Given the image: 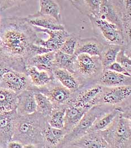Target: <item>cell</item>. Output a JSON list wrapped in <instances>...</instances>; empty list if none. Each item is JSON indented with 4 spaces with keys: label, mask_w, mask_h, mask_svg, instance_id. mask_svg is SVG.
<instances>
[{
    "label": "cell",
    "mask_w": 131,
    "mask_h": 148,
    "mask_svg": "<svg viewBox=\"0 0 131 148\" xmlns=\"http://www.w3.org/2000/svg\"><path fill=\"white\" fill-rule=\"evenodd\" d=\"M40 37L25 18L10 16L0 22V60L12 69L25 73L27 63L33 56L50 52L37 45Z\"/></svg>",
    "instance_id": "6da1fadb"
},
{
    "label": "cell",
    "mask_w": 131,
    "mask_h": 148,
    "mask_svg": "<svg viewBox=\"0 0 131 148\" xmlns=\"http://www.w3.org/2000/svg\"><path fill=\"white\" fill-rule=\"evenodd\" d=\"M47 123V117L38 112L28 115L17 113L12 140L22 143L23 148H44L42 130Z\"/></svg>",
    "instance_id": "7a4b0ae2"
},
{
    "label": "cell",
    "mask_w": 131,
    "mask_h": 148,
    "mask_svg": "<svg viewBox=\"0 0 131 148\" xmlns=\"http://www.w3.org/2000/svg\"><path fill=\"white\" fill-rule=\"evenodd\" d=\"M100 58L81 53L76 56L73 74L79 83V89L96 84L103 71Z\"/></svg>",
    "instance_id": "3957f363"
},
{
    "label": "cell",
    "mask_w": 131,
    "mask_h": 148,
    "mask_svg": "<svg viewBox=\"0 0 131 148\" xmlns=\"http://www.w3.org/2000/svg\"><path fill=\"white\" fill-rule=\"evenodd\" d=\"M99 132L110 148H131V119L121 116L120 112L109 127Z\"/></svg>",
    "instance_id": "277c9868"
},
{
    "label": "cell",
    "mask_w": 131,
    "mask_h": 148,
    "mask_svg": "<svg viewBox=\"0 0 131 148\" xmlns=\"http://www.w3.org/2000/svg\"><path fill=\"white\" fill-rule=\"evenodd\" d=\"M114 109V106L105 104L93 106L85 114L76 126L66 134L59 148H66L69 144L87 134L98 118Z\"/></svg>",
    "instance_id": "5b68a950"
},
{
    "label": "cell",
    "mask_w": 131,
    "mask_h": 148,
    "mask_svg": "<svg viewBox=\"0 0 131 148\" xmlns=\"http://www.w3.org/2000/svg\"><path fill=\"white\" fill-rule=\"evenodd\" d=\"M131 85L103 87L96 105L105 104L120 108L121 113L131 111Z\"/></svg>",
    "instance_id": "8992f818"
},
{
    "label": "cell",
    "mask_w": 131,
    "mask_h": 148,
    "mask_svg": "<svg viewBox=\"0 0 131 148\" xmlns=\"http://www.w3.org/2000/svg\"><path fill=\"white\" fill-rule=\"evenodd\" d=\"M88 17L92 24L96 38L105 45L114 44L125 46L123 32L117 25L98 17Z\"/></svg>",
    "instance_id": "52a82bcc"
},
{
    "label": "cell",
    "mask_w": 131,
    "mask_h": 148,
    "mask_svg": "<svg viewBox=\"0 0 131 148\" xmlns=\"http://www.w3.org/2000/svg\"><path fill=\"white\" fill-rule=\"evenodd\" d=\"M37 89L47 96L54 108H66L72 103L74 95V92L66 88L55 78L48 85Z\"/></svg>",
    "instance_id": "ba28073f"
},
{
    "label": "cell",
    "mask_w": 131,
    "mask_h": 148,
    "mask_svg": "<svg viewBox=\"0 0 131 148\" xmlns=\"http://www.w3.org/2000/svg\"><path fill=\"white\" fill-rule=\"evenodd\" d=\"M123 0H101L98 18L117 25L123 32V23L126 17Z\"/></svg>",
    "instance_id": "9c48e42d"
},
{
    "label": "cell",
    "mask_w": 131,
    "mask_h": 148,
    "mask_svg": "<svg viewBox=\"0 0 131 148\" xmlns=\"http://www.w3.org/2000/svg\"><path fill=\"white\" fill-rule=\"evenodd\" d=\"M0 87L10 90L18 95L33 87L25 73L11 70L3 75Z\"/></svg>",
    "instance_id": "30bf717a"
},
{
    "label": "cell",
    "mask_w": 131,
    "mask_h": 148,
    "mask_svg": "<svg viewBox=\"0 0 131 148\" xmlns=\"http://www.w3.org/2000/svg\"><path fill=\"white\" fill-rule=\"evenodd\" d=\"M103 86L94 84L74 92L73 98L70 105L85 107L90 109L96 106L97 98L102 91Z\"/></svg>",
    "instance_id": "8fae6325"
},
{
    "label": "cell",
    "mask_w": 131,
    "mask_h": 148,
    "mask_svg": "<svg viewBox=\"0 0 131 148\" xmlns=\"http://www.w3.org/2000/svg\"><path fill=\"white\" fill-rule=\"evenodd\" d=\"M35 31L46 33L48 35L47 40L40 38L37 41V45L41 46L48 49L50 51H56L59 50L62 44L70 33L66 30H48L33 26Z\"/></svg>",
    "instance_id": "7c38bea8"
},
{
    "label": "cell",
    "mask_w": 131,
    "mask_h": 148,
    "mask_svg": "<svg viewBox=\"0 0 131 148\" xmlns=\"http://www.w3.org/2000/svg\"><path fill=\"white\" fill-rule=\"evenodd\" d=\"M66 148H110V147L99 131H90L69 144Z\"/></svg>",
    "instance_id": "4fadbf2b"
},
{
    "label": "cell",
    "mask_w": 131,
    "mask_h": 148,
    "mask_svg": "<svg viewBox=\"0 0 131 148\" xmlns=\"http://www.w3.org/2000/svg\"><path fill=\"white\" fill-rule=\"evenodd\" d=\"M16 116V110L8 113H0V148H7L8 143L12 140Z\"/></svg>",
    "instance_id": "5bb4252c"
},
{
    "label": "cell",
    "mask_w": 131,
    "mask_h": 148,
    "mask_svg": "<svg viewBox=\"0 0 131 148\" xmlns=\"http://www.w3.org/2000/svg\"><path fill=\"white\" fill-rule=\"evenodd\" d=\"M105 44L95 37L86 38H79L74 55L76 56L81 53H86L90 56L100 57Z\"/></svg>",
    "instance_id": "9a60e30c"
},
{
    "label": "cell",
    "mask_w": 131,
    "mask_h": 148,
    "mask_svg": "<svg viewBox=\"0 0 131 148\" xmlns=\"http://www.w3.org/2000/svg\"><path fill=\"white\" fill-rule=\"evenodd\" d=\"M16 111L20 115L31 114L37 112V105L32 88L27 89L18 94Z\"/></svg>",
    "instance_id": "2e32d148"
},
{
    "label": "cell",
    "mask_w": 131,
    "mask_h": 148,
    "mask_svg": "<svg viewBox=\"0 0 131 148\" xmlns=\"http://www.w3.org/2000/svg\"><path fill=\"white\" fill-rule=\"evenodd\" d=\"M97 84L103 87H107L131 85V76L118 73L105 69H103Z\"/></svg>",
    "instance_id": "e0dca14e"
},
{
    "label": "cell",
    "mask_w": 131,
    "mask_h": 148,
    "mask_svg": "<svg viewBox=\"0 0 131 148\" xmlns=\"http://www.w3.org/2000/svg\"><path fill=\"white\" fill-rule=\"evenodd\" d=\"M32 25L48 30H66L65 27L54 18L35 13L25 18Z\"/></svg>",
    "instance_id": "ac0fdd59"
},
{
    "label": "cell",
    "mask_w": 131,
    "mask_h": 148,
    "mask_svg": "<svg viewBox=\"0 0 131 148\" xmlns=\"http://www.w3.org/2000/svg\"><path fill=\"white\" fill-rule=\"evenodd\" d=\"M89 109L74 105H69L66 108L65 124L63 130L66 134L76 126L85 114Z\"/></svg>",
    "instance_id": "d6986e66"
},
{
    "label": "cell",
    "mask_w": 131,
    "mask_h": 148,
    "mask_svg": "<svg viewBox=\"0 0 131 148\" xmlns=\"http://www.w3.org/2000/svg\"><path fill=\"white\" fill-rule=\"evenodd\" d=\"M25 73L28 77L31 85L37 88L43 87L55 79L53 74L46 71L38 70L31 65L27 66Z\"/></svg>",
    "instance_id": "ffe728a7"
},
{
    "label": "cell",
    "mask_w": 131,
    "mask_h": 148,
    "mask_svg": "<svg viewBox=\"0 0 131 148\" xmlns=\"http://www.w3.org/2000/svg\"><path fill=\"white\" fill-rule=\"evenodd\" d=\"M65 135L63 129L51 127L47 123L42 130L45 148H59Z\"/></svg>",
    "instance_id": "44dd1931"
},
{
    "label": "cell",
    "mask_w": 131,
    "mask_h": 148,
    "mask_svg": "<svg viewBox=\"0 0 131 148\" xmlns=\"http://www.w3.org/2000/svg\"><path fill=\"white\" fill-rule=\"evenodd\" d=\"M54 55V51L35 55L28 61L27 66H33L38 70L46 71L50 74H53Z\"/></svg>",
    "instance_id": "7402d4cb"
},
{
    "label": "cell",
    "mask_w": 131,
    "mask_h": 148,
    "mask_svg": "<svg viewBox=\"0 0 131 148\" xmlns=\"http://www.w3.org/2000/svg\"><path fill=\"white\" fill-rule=\"evenodd\" d=\"M53 73L55 79L66 88L72 92H76L79 90V83L73 73L59 68H54Z\"/></svg>",
    "instance_id": "603a6c76"
},
{
    "label": "cell",
    "mask_w": 131,
    "mask_h": 148,
    "mask_svg": "<svg viewBox=\"0 0 131 148\" xmlns=\"http://www.w3.org/2000/svg\"><path fill=\"white\" fill-rule=\"evenodd\" d=\"M17 94L0 87V113H8L16 110Z\"/></svg>",
    "instance_id": "cb8c5ba5"
},
{
    "label": "cell",
    "mask_w": 131,
    "mask_h": 148,
    "mask_svg": "<svg viewBox=\"0 0 131 148\" xmlns=\"http://www.w3.org/2000/svg\"><path fill=\"white\" fill-rule=\"evenodd\" d=\"M101 0H76L73 5L82 14L97 17L98 16Z\"/></svg>",
    "instance_id": "d4e9b609"
},
{
    "label": "cell",
    "mask_w": 131,
    "mask_h": 148,
    "mask_svg": "<svg viewBox=\"0 0 131 148\" xmlns=\"http://www.w3.org/2000/svg\"><path fill=\"white\" fill-rule=\"evenodd\" d=\"M39 1L40 9L37 12L38 14L51 16L59 23H61V9L55 1L54 0H39Z\"/></svg>",
    "instance_id": "484cf974"
},
{
    "label": "cell",
    "mask_w": 131,
    "mask_h": 148,
    "mask_svg": "<svg viewBox=\"0 0 131 148\" xmlns=\"http://www.w3.org/2000/svg\"><path fill=\"white\" fill-rule=\"evenodd\" d=\"M32 88L34 90V98L37 105V112L47 118L54 109V106L47 96L36 88L33 87Z\"/></svg>",
    "instance_id": "4316f807"
},
{
    "label": "cell",
    "mask_w": 131,
    "mask_h": 148,
    "mask_svg": "<svg viewBox=\"0 0 131 148\" xmlns=\"http://www.w3.org/2000/svg\"><path fill=\"white\" fill-rule=\"evenodd\" d=\"M76 56L68 55L60 50L55 52L54 69H65L73 74L74 63Z\"/></svg>",
    "instance_id": "83f0119b"
},
{
    "label": "cell",
    "mask_w": 131,
    "mask_h": 148,
    "mask_svg": "<svg viewBox=\"0 0 131 148\" xmlns=\"http://www.w3.org/2000/svg\"><path fill=\"white\" fill-rule=\"evenodd\" d=\"M123 46L114 44L105 45L100 57L104 69L115 62L117 54Z\"/></svg>",
    "instance_id": "f1b7e54d"
},
{
    "label": "cell",
    "mask_w": 131,
    "mask_h": 148,
    "mask_svg": "<svg viewBox=\"0 0 131 148\" xmlns=\"http://www.w3.org/2000/svg\"><path fill=\"white\" fill-rule=\"evenodd\" d=\"M119 112V110L118 108H115V109L111 112L98 118L88 132H98L105 130L112 123Z\"/></svg>",
    "instance_id": "f546056e"
},
{
    "label": "cell",
    "mask_w": 131,
    "mask_h": 148,
    "mask_svg": "<svg viewBox=\"0 0 131 148\" xmlns=\"http://www.w3.org/2000/svg\"><path fill=\"white\" fill-rule=\"evenodd\" d=\"M66 108H54L51 113L47 118L48 124L51 127L63 129L65 124Z\"/></svg>",
    "instance_id": "4dcf8cb0"
},
{
    "label": "cell",
    "mask_w": 131,
    "mask_h": 148,
    "mask_svg": "<svg viewBox=\"0 0 131 148\" xmlns=\"http://www.w3.org/2000/svg\"><path fill=\"white\" fill-rule=\"evenodd\" d=\"M79 38V37L78 36L74 34H70L62 44L59 50L68 55H73Z\"/></svg>",
    "instance_id": "1f68e13d"
},
{
    "label": "cell",
    "mask_w": 131,
    "mask_h": 148,
    "mask_svg": "<svg viewBox=\"0 0 131 148\" xmlns=\"http://www.w3.org/2000/svg\"><path fill=\"white\" fill-rule=\"evenodd\" d=\"M115 62L120 65L130 74H131V56L126 53V47L123 46L118 53Z\"/></svg>",
    "instance_id": "d6a6232c"
},
{
    "label": "cell",
    "mask_w": 131,
    "mask_h": 148,
    "mask_svg": "<svg viewBox=\"0 0 131 148\" xmlns=\"http://www.w3.org/2000/svg\"><path fill=\"white\" fill-rule=\"evenodd\" d=\"M28 0H0V11L6 10L21 5Z\"/></svg>",
    "instance_id": "836d02e7"
},
{
    "label": "cell",
    "mask_w": 131,
    "mask_h": 148,
    "mask_svg": "<svg viewBox=\"0 0 131 148\" xmlns=\"http://www.w3.org/2000/svg\"><path fill=\"white\" fill-rule=\"evenodd\" d=\"M105 69H109L110 71H114L115 72L118 73H121V74H124L128 76H131V74L128 73L121 65L120 64L115 62L113 63L110 64L108 67H106Z\"/></svg>",
    "instance_id": "e575fe53"
},
{
    "label": "cell",
    "mask_w": 131,
    "mask_h": 148,
    "mask_svg": "<svg viewBox=\"0 0 131 148\" xmlns=\"http://www.w3.org/2000/svg\"><path fill=\"white\" fill-rule=\"evenodd\" d=\"M11 70H13V69H12L8 64L0 60V83L1 82V80L3 75L6 72Z\"/></svg>",
    "instance_id": "d590c367"
},
{
    "label": "cell",
    "mask_w": 131,
    "mask_h": 148,
    "mask_svg": "<svg viewBox=\"0 0 131 148\" xmlns=\"http://www.w3.org/2000/svg\"><path fill=\"white\" fill-rule=\"evenodd\" d=\"M126 14L131 16V0H123Z\"/></svg>",
    "instance_id": "8d00e7d4"
},
{
    "label": "cell",
    "mask_w": 131,
    "mask_h": 148,
    "mask_svg": "<svg viewBox=\"0 0 131 148\" xmlns=\"http://www.w3.org/2000/svg\"><path fill=\"white\" fill-rule=\"evenodd\" d=\"M8 148H23L24 145L20 143V142H18L17 141H14V140H11L10 141L8 145H7Z\"/></svg>",
    "instance_id": "74e56055"
},
{
    "label": "cell",
    "mask_w": 131,
    "mask_h": 148,
    "mask_svg": "<svg viewBox=\"0 0 131 148\" xmlns=\"http://www.w3.org/2000/svg\"><path fill=\"white\" fill-rule=\"evenodd\" d=\"M72 4L74 3V2H75L76 1V0H69Z\"/></svg>",
    "instance_id": "f35d334b"
},
{
    "label": "cell",
    "mask_w": 131,
    "mask_h": 148,
    "mask_svg": "<svg viewBox=\"0 0 131 148\" xmlns=\"http://www.w3.org/2000/svg\"><path fill=\"white\" fill-rule=\"evenodd\" d=\"M1 20H0V22H1Z\"/></svg>",
    "instance_id": "ab89813d"
}]
</instances>
